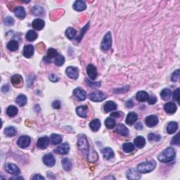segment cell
Here are the masks:
<instances>
[{
  "instance_id": "cell-1",
  "label": "cell",
  "mask_w": 180,
  "mask_h": 180,
  "mask_svg": "<svg viewBox=\"0 0 180 180\" xmlns=\"http://www.w3.org/2000/svg\"><path fill=\"white\" fill-rule=\"evenodd\" d=\"M176 155V152L172 147H168L160 153L158 156V160L160 162L168 163L173 160Z\"/></svg>"
},
{
  "instance_id": "cell-2",
  "label": "cell",
  "mask_w": 180,
  "mask_h": 180,
  "mask_svg": "<svg viewBox=\"0 0 180 180\" xmlns=\"http://www.w3.org/2000/svg\"><path fill=\"white\" fill-rule=\"evenodd\" d=\"M156 163L155 160H150L148 162L142 163L137 166V170L140 173H148L155 169Z\"/></svg>"
},
{
  "instance_id": "cell-3",
  "label": "cell",
  "mask_w": 180,
  "mask_h": 180,
  "mask_svg": "<svg viewBox=\"0 0 180 180\" xmlns=\"http://www.w3.org/2000/svg\"><path fill=\"white\" fill-rule=\"evenodd\" d=\"M77 146L78 148L82 153H86L88 154L90 151V146H89V143L87 142V137L85 135H82L79 137L78 142H77Z\"/></svg>"
},
{
  "instance_id": "cell-4",
  "label": "cell",
  "mask_w": 180,
  "mask_h": 180,
  "mask_svg": "<svg viewBox=\"0 0 180 180\" xmlns=\"http://www.w3.org/2000/svg\"><path fill=\"white\" fill-rule=\"evenodd\" d=\"M112 46V37L110 32L107 33L103 37L101 44V48L103 51H108L111 48Z\"/></svg>"
},
{
  "instance_id": "cell-5",
  "label": "cell",
  "mask_w": 180,
  "mask_h": 180,
  "mask_svg": "<svg viewBox=\"0 0 180 180\" xmlns=\"http://www.w3.org/2000/svg\"><path fill=\"white\" fill-rule=\"evenodd\" d=\"M89 98H90L91 101L94 102H101L106 99V96L104 93L101 92H94L90 94Z\"/></svg>"
},
{
  "instance_id": "cell-6",
  "label": "cell",
  "mask_w": 180,
  "mask_h": 180,
  "mask_svg": "<svg viewBox=\"0 0 180 180\" xmlns=\"http://www.w3.org/2000/svg\"><path fill=\"white\" fill-rule=\"evenodd\" d=\"M66 75L71 79L76 80L77 79L79 76V70L77 68L73 66H69L66 68Z\"/></svg>"
},
{
  "instance_id": "cell-7",
  "label": "cell",
  "mask_w": 180,
  "mask_h": 180,
  "mask_svg": "<svg viewBox=\"0 0 180 180\" xmlns=\"http://www.w3.org/2000/svg\"><path fill=\"white\" fill-rule=\"evenodd\" d=\"M30 137L28 136H21L18 140V145L20 148H26L30 144Z\"/></svg>"
},
{
  "instance_id": "cell-8",
  "label": "cell",
  "mask_w": 180,
  "mask_h": 180,
  "mask_svg": "<svg viewBox=\"0 0 180 180\" xmlns=\"http://www.w3.org/2000/svg\"><path fill=\"white\" fill-rule=\"evenodd\" d=\"M145 123L148 127H154V126H155L158 123V118L156 116L151 115V116L146 117L145 119Z\"/></svg>"
},
{
  "instance_id": "cell-9",
  "label": "cell",
  "mask_w": 180,
  "mask_h": 180,
  "mask_svg": "<svg viewBox=\"0 0 180 180\" xmlns=\"http://www.w3.org/2000/svg\"><path fill=\"white\" fill-rule=\"evenodd\" d=\"M87 73L89 77L92 80H95L97 77V70L96 67L92 64L88 65L87 68Z\"/></svg>"
},
{
  "instance_id": "cell-10",
  "label": "cell",
  "mask_w": 180,
  "mask_h": 180,
  "mask_svg": "<svg viewBox=\"0 0 180 180\" xmlns=\"http://www.w3.org/2000/svg\"><path fill=\"white\" fill-rule=\"evenodd\" d=\"M34 47L32 44H27L24 47L23 49V56L25 58H30L34 54Z\"/></svg>"
},
{
  "instance_id": "cell-11",
  "label": "cell",
  "mask_w": 180,
  "mask_h": 180,
  "mask_svg": "<svg viewBox=\"0 0 180 180\" xmlns=\"http://www.w3.org/2000/svg\"><path fill=\"white\" fill-rule=\"evenodd\" d=\"M70 150V146L68 143H64V144H62L61 145H60L58 147L56 148V149L55 150V151L56 153H58L61 155H66L69 152Z\"/></svg>"
},
{
  "instance_id": "cell-12",
  "label": "cell",
  "mask_w": 180,
  "mask_h": 180,
  "mask_svg": "<svg viewBox=\"0 0 180 180\" xmlns=\"http://www.w3.org/2000/svg\"><path fill=\"white\" fill-rule=\"evenodd\" d=\"M43 162L48 167H53L55 165L56 160L53 155L47 154L43 157Z\"/></svg>"
},
{
  "instance_id": "cell-13",
  "label": "cell",
  "mask_w": 180,
  "mask_h": 180,
  "mask_svg": "<svg viewBox=\"0 0 180 180\" xmlns=\"http://www.w3.org/2000/svg\"><path fill=\"white\" fill-rule=\"evenodd\" d=\"M6 170L9 173L14 174V175H17L20 173V170L16 165L12 164V163H7L6 165Z\"/></svg>"
},
{
  "instance_id": "cell-14",
  "label": "cell",
  "mask_w": 180,
  "mask_h": 180,
  "mask_svg": "<svg viewBox=\"0 0 180 180\" xmlns=\"http://www.w3.org/2000/svg\"><path fill=\"white\" fill-rule=\"evenodd\" d=\"M127 177L129 179H139L141 178V174L138 170H135L134 169H129L127 172Z\"/></svg>"
},
{
  "instance_id": "cell-15",
  "label": "cell",
  "mask_w": 180,
  "mask_h": 180,
  "mask_svg": "<svg viewBox=\"0 0 180 180\" xmlns=\"http://www.w3.org/2000/svg\"><path fill=\"white\" fill-rule=\"evenodd\" d=\"M44 25H45V22L42 19L40 18H36L33 21L32 26L33 28L36 30H41L44 28Z\"/></svg>"
},
{
  "instance_id": "cell-16",
  "label": "cell",
  "mask_w": 180,
  "mask_h": 180,
  "mask_svg": "<svg viewBox=\"0 0 180 180\" xmlns=\"http://www.w3.org/2000/svg\"><path fill=\"white\" fill-rule=\"evenodd\" d=\"M49 137H41L38 141V143H37V145L41 149H45L47 147L48 145L49 144Z\"/></svg>"
},
{
  "instance_id": "cell-17",
  "label": "cell",
  "mask_w": 180,
  "mask_h": 180,
  "mask_svg": "<svg viewBox=\"0 0 180 180\" xmlns=\"http://www.w3.org/2000/svg\"><path fill=\"white\" fill-rule=\"evenodd\" d=\"M73 94L80 101H84L86 99V92L82 88H76L73 91Z\"/></svg>"
},
{
  "instance_id": "cell-18",
  "label": "cell",
  "mask_w": 180,
  "mask_h": 180,
  "mask_svg": "<svg viewBox=\"0 0 180 180\" xmlns=\"http://www.w3.org/2000/svg\"><path fill=\"white\" fill-rule=\"evenodd\" d=\"M86 4L84 1H82V0H77V1H75L73 4V9L77 12H82L86 9Z\"/></svg>"
},
{
  "instance_id": "cell-19",
  "label": "cell",
  "mask_w": 180,
  "mask_h": 180,
  "mask_svg": "<svg viewBox=\"0 0 180 180\" xmlns=\"http://www.w3.org/2000/svg\"><path fill=\"white\" fill-rule=\"evenodd\" d=\"M12 83L14 87H20L23 84V77L20 75H15L12 78Z\"/></svg>"
},
{
  "instance_id": "cell-20",
  "label": "cell",
  "mask_w": 180,
  "mask_h": 180,
  "mask_svg": "<svg viewBox=\"0 0 180 180\" xmlns=\"http://www.w3.org/2000/svg\"><path fill=\"white\" fill-rule=\"evenodd\" d=\"M164 109L168 113L172 114L176 112V111H177V106L174 104V103H172V102H169V103H167L164 106Z\"/></svg>"
},
{
  "instance_id": "cell-21",
  "label": "cell",
  "mask_w": 180,
  "mask_h": 180,
  "mask_svg": "<svg viewBox=\"0 0 180 180\" xmlns=\"http://www.w3.org/2000/svg\"><path fill=\"white\" fill-rule=\"evenodd\" d=\"M15 16L19 18V19H23L25 17V10L23 7H18L14 10Z\"/></svg>"
},
{
  "instance_id": "cell-22",
  "label": "cell",
  "mask_w": 180,
  "mask_h": 180,
  "mask_svg": "<svg viewBox=\"0 0 180 180\" xmlns=\"http://www.w3.org/2000/svg\"><path fill=\"white\" fill-rule=\"evenodd\" d=\"M117 108V105L116 103H115L114 101H109L106 102L105 103L104 106H103V109H104V111L106 113H108L110 111H114Z\"/></svg>"
},
{
  "instance_id": "cell-23",
  "label": "cell",
  "mask_w": 180,
  "mask_h": 180,
  "mask_svg": "<svg viewBox=\"0 0 180 180\" xmlns=\"http://www.w3.org/2000/svg\"><path fill=\"white\" fill-rule=\"evenodd\" d=\"M137 118H138V116H137V113L134 112H130L127 115V118H126V123L129 125H133L137 120Z\"/></svg>"
},
{
  "instance_id": "cell-24",
  "label": "cell",
  "mask_w": 180,
  "mask_h": 180,
  "mask_svg": "<svg viewBox=\"0 0 180 180\" xmlns=\"http://www.w3.org/2000/svg\"><path fill=\"white\" fill-rule=\"evenodd\" d=\"M148 97H149L148 94L146 92H145V91H140V92H137L136 95L137 99L139 101L141 102H144L148 101Z\"/></svg>"
},
{
  "instance_id": "cell-25",
  "label": "cell",
  "mask_w": 180,
  "mask_h": 180,
  "mask_svg": "<svg viewBox=\"0 0 180 180\" xmlns=\"http://www.w3.org/2000/svg\"><path fill=\"white\" fill-rule=\"evenodd\" d=\"M101 152L102 153H103V157H104V158L106 159V160H109V159L112 158L114 156L113 151L109 147L103 148V149L101 151Z\"/></svg>"
},
{
  "instance_id": "cell-26",
  "label": "cell",
  "mask_w": 180,
  "mask_h": 180,
  "mask_svg": "<svg viewBox=\"0 0 180 180\" xmlns=\"http://www.w3.org/2000/svg\"><path fill=\"white\" fill-rule=\"evenodd\" d=\"M76 113L81 118H85L87 117V107L86 106H80L76 108Z\"/></svg>"
},
{
  "instance_id": "cell-27",
  "label": "cell",
  "mask_w": 180,
  "mask_h": 180,
  "mask_svg": "<svg viewBox=\"0 0 180 180\" xmlns=\"http://www.w3.org/2000/svg\"><path fill=\"white\" fill-rule=\"evenodd\" d=\"M117 133H118L119 134L122 135V136H127L128 134H129V130L125 125H124L123 124H120L118 126L116 129Z\"/></svg>"
},
{
  "instance_id": "cell-28",
  "label": "cell",
  "mask_w": 180,
  "mask_h": 180,
  "mask_svg": "<svg viewBox=\"0 0 180 180\" xmlns=\"http://www.w3.org/2000/svg\"><path fill=\"white\" fill-rule=\"evenodd\" d=\"M101 122L99 119H94L90 123V127L92 131L97 132L101 127Z\"/></svg>"
},
{
  "instance_id": "cell-29",
  "label": "cell",
  "mask_w": 180,
  "mask_h": 180,
  "mask_svg": "<svg viewBox=\"0 0 180 180\" xmlns=\"http://www.w3.org/2000/svg\"><path fill=\"white\" fill-rule=\"evenodd\" d=\"M178 128V124L176 122H170L167 126V132L168 134H174L177 131Z\"/></svg>"
},
{
  "instance_id": "cell-30",
  "label": "cell",
  "mask_w": 180,
  "mask_h": 180,
  "mask_svg": "<svg viewBox=\"0 0 180 180\" xmlns=\"http://www.w3.org/2000/svg\"><path fill=\"white\" fill-rule=\"evenodd\" d=\"M172 96V92L171 90H169V89H164L161 91L160 92V97L161 99L165 100V101H168L170 99Z\"/></svg>"
},
{
  "instance_id": "cell-31",
  "label": "cell",
  "mask_w": 180,
  "mask_h": 180,
  "mask_svg": "<svg viewBox=\"0 0 180 180\" xmlns=\"http://www.w3.org/2000/svg\"><path fill=\"white\" fill-rule=\"evenodd\" d=\"M134 143L135 146H137V147L142 148L145 146L146 140L143 137H137L134 140Z\"/></svg>"
},
{
  "instance_id": "cell-32",
  "label": "cell",
  "mask_w": 180,
  "mask_h": 180,
  "mask_svg": "<svg viewBox=\"0 0 180 180\" xmlns=\"http://www.w3.org/2000/svg\"><path fill=\"white\" fill-rule=\"evenodd\" d=\"M51 144L53 145H56V144H60L62 141V137L60 134H52L50 137Z\"/></svg>"
},
{
  "instance_id": "cell-33",
  "label": "cell",
  "mask_w": 180,
  "mask_h": 180,
  "mask_svg": "<svg viewBox=\"0 0 180 180\" xmlns=\"http://www.w3.org/2000/svg\"><path fill=\"white\" fill-rule=\"evenodd\" d=\"M61 163H62V166L63 168L66 171H70L72 168V163L70 162V160L67 158H64L63 159L62 161H61Z\"/></svg>"
},
{
  "instance_id": "cell-34",
  "label": "cell",
  "mask_w": 180,
  "mask_h": 180,
  "mask_svg": "<svg viewBox=\"0 0 180 180\" xmlns=\"http://www.w3.org/2000/svg\"><path fill=\"white\" fill-rule=\"evenodd\" d=\"M18 108L14 106H9L7 109V114L9 117H14L18 113Z\"/></svg>"
},
{
  "instance_id": "cell-35",
  "label": "cell",
  "mask_w": 180,
  "mask_h": 180,
  "mask_svg": "<svg viewBox=\"0 0 180 180\" xmlns=\"http://www.w3.org/2000/svg\"><path fill=\"white\" fill-rule=\"evenodd\" d=\"M31 12H32V14L35 16H42L44 14V9L40 6L33 7L31 9Z\"/></svg>"
},
{
  "instance_id": "cell-36",
  "label": "cell",
  "mask_w": 180,
  "mask_h": 180,
  "mask_svg": "<svg viewBox=\"0 0 180 180\" xmlns=\"http://www.w3.org/2000/svg\"><path fill=\"white\" fill-rule=\"evenodd\" d=\"M7 48L12 51H15L18 49V42L16 40H11L7 44Z\"/></svg>"
},
{
  "instance_id": "cell-37",
  "label": "cell",
  "mask_w": 180,
  "mask_h": 180,
  "mask_svg": "<svg viewBox=\"0 0 180 180\" xmlns=\"http://www.w3.org/2000/svg\"><path fill=\"white\" fill-rule=\"evenodd\" d=\"M16 101L20 106H25L27 103V97L24 95V94H20V95L16 98Z\"/></svg>"
},
{
  "instance_id": "cell-38",
  "label": "cell",
  "mask_w": 180,
  "mask_h": 180,
  "mask_svg": "<svg viewBox=\"0 0 180 180\" xmlns=\"http://www.w3.org/2000/svg\"><path fill=\"white\" fill-rule=\"evenodd\" d=\"M57 56H58V53H57L56 50L53 49V48H50L47 51V56H46V59L50 60V59L54 58V57H56Z\"/></svg>"
},
{
  "instance_id": "cell-39",
  "label": "cell",
  "mask_w": 180,
  "mask_h": 180,
  "mask_svg": "<svg viewBox=\"0 0 180 180\" xmlns=\"http://www.w3.org/2000/svg\"><path fill=\"white\" fill-rule=\"evenodd\" d=\"M66 35L69 40H73L76 35V30L73 27H68L66 30Z\"/></svg>"
},
{
  "instance_id": "cell-40",
  "label": "cell",
  "mask_w": 180,
  "mask_h": 180,
  "mask_svg": "<svg viewBox=\"0 0 180 180\" xmlns=\"http://www.w3.org/2000/svg\"><path fill=\"white\" fill-rule=\"evenodd\" d=\"M122 149L125 153H130L134 149V146L132 143H125L122 145Z\"/></svg>"
},
{
  "instance_id": "cell-41",
  "label": "cell",
  "mask_w": 180,
  "mask_h": 180,
  "mask_svg": "<svg viewBox=\"0 0 180 180\" xmlns=\"http://www.w3.org/2000/svg\"><path fill=\"white\" fill-rule=\"evenodd\" d=\"M16 132H17V130H16V129L14 127H8L4 130L5 134L8 137L14 136Z\"/></svg>"
},
{
  "instance_id": "cell-42",
  "label": "cell",
  "mask_w": 180,
  "mask_h": 180,
  "mask_svg": "<svg viewBox=\"0 0 180 180\" xmlns=\"http://www.w3.org/2000/svg\"><path fill=\"white\" fill-rule=\"evenodd\" d=\"M38 38V34L33 30H29L28 32L26 34V39L28 41H30V42H33V41H35V40H37Z\"/></svg>"
},
{
  "instance_id": "cell-43",
  "label": "cell",
  "mask_w": 180,
  "mask_h": 180,
  "mask_svg": "<svg viewBox=\"0 0 180 180\" xmlns=\"http://www.w3.org/2000/svg\"><path fill=\"white\" fill-rule=\"evenodd\" d=\"M105 125L108 129H113V128L116 126V123L114 119L111 118H108L107 119L105 120Z\"/></svg>"
},
{
  "instance_id": "cell-44",
  "label": "cell",
  "mask_w": 180,
  "mask_h": 180,
  "mask_svg": "<svg viewBox=\"0 0 180 180\" xmlns=\"http://www.w3.org/2000/svg\"><path fill=\"white\" fill-rule=\"evenodd\" d=\"M148 140L151 142H159L160 140V136L159 134H155L154 133H150L148 135Z\"/></svg>"
},
{
  "instance_id": "cell-45",
  "label": "cell",
  "mask_w": 180,
  "mask_h": 180,
  "mask_svg": "<svg viewBox=\"0 0 180 180\" xmlns=\"http://www.w3.org/2000/svg\"><path fill=\"white\" fill-rule=\"evenodd\" d=\"M64 62H65V59L62 55H58L56 57L54 63L56 66H62V65L64 64Z\"/></svg>"
},
{
  "instance_id": "cell-46",
  "label": "cell",
  "mask_w": 180,
  "mask_h": 180,
  "mask_svg": "<svg viewBox=\"0 0 180 180\" xmlns=\"http://www.w3.org/2000/svg\"><path fill=\"white\" fill-rule=\"evenodd\" d=\"M179 77H180V70L179 69H177V70H176L173 73H172V77H171L172 81V82L178 81L179 79Z\"/></svg>"
},
{
  "instance_id": "cell-47",
  "label": "cell",
  "mask_w": 180,
  "mask_h": 180,
  "mask_svg": "<svg viewBox=\"0 0 180 180\" xmlns=\"http://www.w3.org/2000/svg\"><path fill=\"white\" fill-rule=\"evenodd\" d=\"M4 23L7 26H11V25H14V19L12 17H11V16H7L4 20Z\"/></svg>"
},
{
  "instance_id": "cell-48",
  "label": "cell",
  "mask_w": 180,
  "mask_h": 180,
  "mask_svg": "<svg viewBox=\"0 0 180 180\" xmlns=\"http://www.w3.org/2000/svg\"><path fill=\"white\" fill-rule=\"evenodd\" d=\"M179 143H180V141H179V133H177V134L174 136L173 138H172V140L171 141V144H172V145H177V146H179Z\"/></svg>"
},
{
  "instance_id": "cell-49",
  "label": "cell",
  "mask_w": 180,
  "mask_h": 180,
  "mask_svg": "<svg viewBox=\"0 0 180 180\" xmlns=\"http://www.w3.org/2000/svg\"><path fill=\"white\" fill-rule=\"evenodd\" d=\"M180 89L177 88V90L174 92L173 94V98L174 100H176L178 103H179V97H180Z\"/></svg>"
},
{
  "instance_id": "cell-50",
  "label": "cell",
  "mask_w": 180,
  "mask_h": 180,
  "mask_svg": "<svg viewBox=\"0 0 180 180\" xmlns=\"http://www.w3.org/2000/svg\"><path fill=\"white\" fill-rule=\"evenodd\" d=\"M148 103H149V104H151V105L155 104V103H156V101H157L156 96L153 95V96H151V97H148Z\"/></svg>"
},
{
  "instance_id": "cell-51",
  "label": "cell",
  "mask_w": 180,
  "mask_h": 180,
  "mask_svg": "<svg viewBox=\"0 0 180 180\" xmlns=\"http://www.w3.org/2000/svg\"><path fill=\"white\" fill-rule=\"evenodd\" d=\"M52 107L55 109H59L61 107V102L59 100H56L53 102L52 103Z\"/></svg>"
},
{
  "instance_id": "cell-52",
  "label": "cell",
  "mask_w": 180,
  "mask_h": 180,
  "mask_svg": "<svg viewBox=\"0 0 180 180\" xmlns=\"http://www.w3.org/2000/svg\"><path fill=\"white\" fill-rule=\"evenodd\" d=\"M49 78L50 80V81L53 82H56L59 81V77H57L55 74H51V75H50Z\"/></svg>"
},
{
  "instance_id": "cell-53",
  "label": "cell",
  "mask_w": 180,
  "mask_h": 180,
  "mask_svg": "<svg viewBox=\"0 0 180 180\" xmlns=\"http://www.w3.org/2000/svg\"><path fill=\"white\" fill-rule=\"evenodd\" d=\"M32 179H42L44 180V178L42 177V176L40 175V174H35V176H33Z\"/></svg>"
},
{
  "instance_id": "cell-54",
  "label": "cell",
  "mask_w": 180,
  "mask_h": 180,
  "mask_svg": "<svg viewBox=\"0 0 180 180\" xmlns=\"http://www.w3.org/2000/svg\"><path fill=\"white\" fill-rule=\"evenodd\" d=\"M135 128H136L137 129H138V130H142L143 129L142 124L141 123V122H138V123H137L136 125H135Z\"/></svg>"
},
{
  "instance_id": "cell-55",
  "label": "cell",
  "mask_w": 180,
  "mask_h": 180,
  "mask_svg": "<svg viewBox=\"0 0 180 180\" xmlns=\"http://www.w3.org/2000/svg\"><path fill=\"white\" fill-rule=\"evenodd\" d=\"M88 84H89V85H90V86H92V87H100V82L92 83V82H89Z\"/></svg>"
},
{
  "instance_id": "cell-56",
  "label": "cell",
  "mask_w": 180,
  "mask_h": 180,
  "mask_svg": "<svg viewBox=\"0 0 180 180\" xmlns=\"http://www.w3.org/2000/svg\"><path fill=\"white\" fill-rule=\"evenodd\" d=\"M134 103L133 102L131 101V100H129V101H127V103H126V106H127V108H132L133 106Z\"/></svg>"
},
{
  "instance_id": "cell-57",
  "label": "cell",
  "mask_w": 180,
  "mask_h": 180,
  "mask_svg": "<svg viewBox=\"0 0 180 180\" xmlns=\"http://www.w3.org/2000/svg\"><path fill=\"white\" fill-rule=\"evenodd\" d=\"M120 112L113 113H111V116H112V117H119L120 116Z\"/></svg>"
},
{
  "instance_id": "cell-58",
  "label": "cell",
  "mask_w": 180,
  "mask_h": 180,
  "mask_svg": "<svg viewBox=\"0 0 180 180\" xmlns=\"http://www.w3.org/2000/svg\"><path fill=\"white\" fill-rule=\"evenodd\" d=\"M10 179H24L21 177H15L10 178Z\"/></svg>"
}]
</instances>
